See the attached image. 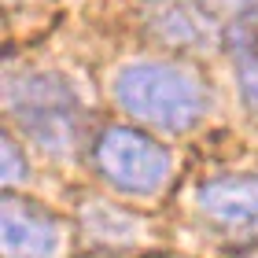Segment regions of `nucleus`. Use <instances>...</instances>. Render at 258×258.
<instances>
[{"label": "nucleus", "mask_w": 258, "mask_h": 258, "mask_svg": "<svg viewBox=\"0 0 258 258\" xmlns=\"http://www.w3.org/2000/svg\"><path fill=\"white\" fill-rule=\"evenodd\" d=\"M111 92L122 111L155 129H166V133H184V129L199 125L210 107L207 81L188 63L177 59L125 63L114 74Z\"/></svg>", "instance_id": "nucleus-1"}, {"label": "nucleus", "mask_w": 258, "mask_h": 258, "mask_svg": "<svg viewBox=\"0 0 258 258\" xmlns=\"http://www.w3.org/2000/svg\"><path fill=\"white\" fill-rule=\"evenodd\" d=\"M8 114L19 133L52 159H70L85 144V100L55 70H26L8 78Z\"/></svg>", "instance_id": "nucleus-2"}, {"label": "nucleus", "mask_w": 258, "mask_h": 258, "mask_svg": "<svg viewBox=\"0 0 258 258\" xmlns=\"http://www.w3.org/2000/svg\"><path fill=\"white\" fill-rule=\"evenodd\" d=\"M100 177L125 196H159L170 184V151L137 129H103L92 144Z\"/></svg>", "instance_id": "nucleus-3"}, {"label": "nucleus", "mask_w": 258, "mask_h": 258, "mask_svg": "<svg viewBox=\"0 0 258 258\" xmlns=\"http://www.w3.org/2000/svg\"><path fill=\"white\" fill-rule=\"evenodd\" d=\"M196 210L203 225L229 243V251L258 258V173L207 181L196 192Z\"/></svg>", "instance_id": "nucleus-4"}, {"label": "nucleus", "mask_w": 258, "mask_h": 258, "mask_svg": "<svg viewBox=\"0 0 258 258\" xmlns=\"http://www.w3.org/2000/svg\"><path fill=\"white\" fill-rule=\"evenodd\" d=\"M0 225H4V254L8 258H59L67 247V232L59 218L41 210L30 199L8 196L0 210Z\"/></svg>", "instance_id": "nucleus-5"}, {"label": "nucleus", "mask_w": 258, "mask_h": 258, "mask_svg": "<svg viewBox=\"0 0 258 258\" xmlns=\"http://www.w3.org/2000/svg\"><path fill=\"white\" fill-rule=\"evenodd\" d=\"M148 30L155 33L162 44L170 48H199L210 37V26L203 19V11L188 0H151L148 4Z\"/></svg>", "instance_id": "nucleus-6"}, {"label": "nucleus", "mask_w": 258, "mask_h": 258, "mask_svg": "<svg viewBox=\"0 0 258 258\" xmlns=\"http://www.w3.org/2000/svg\"><path fill=\"white\" fill-rule=\"evenodd\" d=\"M85 229L96 240H107V243H129L144 232V225L129 210L114 207V203H103V199H92L85 207Z\"/></svg>", "instance_id": "nucleus-7"}, {"label": "nucleus", "mask_w": 258, "mask_h": 258, "mask_svg": "<svg viewBox=\"0 0 258 258\" xmlns=\"http://www.w3.org/2000/svg\"><path fill=\"white\" fill-rule=\"evenodd\" d=\"M229 44H232V67H236L240 96L247 103V111L258 114V44H254V33L243 22H236V30L229 33Z\"/></svg>", "instance_id": "nucleus-8"}, {"label": "nucleus", "mask_w": 258, "mask_h": 258, "mask_svg": "<svg viewBox=\"0 0 258 258\" xmlns=\"http://www.w3.org/2000/svg\"><path fill=\"white\" fill-rule=\"evenodd\" d=\"M199 4L210 11H221V15H232V19H243L251 11H258V0H199Z\"/></svg>", "instance_id": "nucleus-9"}, {"label": "nucleus", "mask_w": 258, "mask_h": 258, "mask_svg": "<svg viewBox=\"0 0 258 258\" xmlns=\"http://www.w3.org/2000/svg\"><path fill=\"white\" fill-rule=\"evenodd\" d=\"M22 162H19V151H15V140H4V181L8 184H15L22 177Z\"/></svg>", "instance_id": "nucleus-10"}]
</instances>
